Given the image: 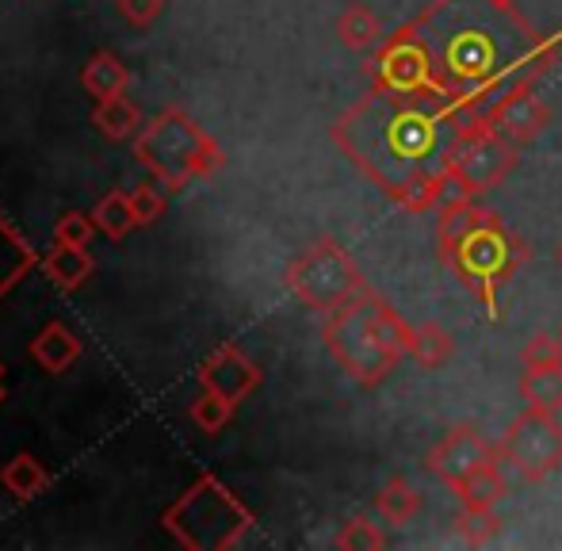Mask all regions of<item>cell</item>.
Segmentation results:
<instances>
[{"label":"cell","mask_w":562,"mask_h":551,"mask_svg":"<svg viewBox=\"0 0 562 551\" xmlns=\"http://www.w3.org/2000/svg\"><path fill=\"white\" fill-rule=\"evenodd\" d=\"M474 115L440 92H391L371 85L329 127V138L379 192L409 215L474 200L448 161Z\"/></svg>","instance_id":"1"},{"label":"cell","mask_w":562,"mask_h":551,"mask_svg":"<svg viewBox=\"0 0 562 551\" xmlns=\"http://www.w3.org/2000/svg\"><path fill=\"white\" fill-rule=\"evenodd\" d=\"M440 97L471 115L520 89H536L562 50L559 31H536L517 0H429L414 15Z\"/></svg>","instance_id":"2"},{"label":"cell","mask_w":562,"mask_h":551,"mask_svg":"<svg viewBox=\"0 0 562 551\" xmlns=\"http://www.w3.org/2000/svg\"><path fill=\"white\" fill-rule=\"evenodd\" d=\"M437 223V254L445 269L463 283L467 295L482 303L490 322L502 318V288L528 265L532 249L509 230L497 211L467 200L440 211Z\"/></svg>","instance_id":"3"},{"label":"cell","mask_w":562,"mask_h":551,"mask_svg":"<svg viewBox=\"0 0 562 551\" xmlns=\"http://www.w3.org/2000/svg\"><path fill=\"white\" fill-rule=\"evenodd\" d=\"M409 337L414 326L371 288L326 314L322 326V341L334 364L360 387H379L391 380L402 357H409Z\"/></svg>","instance_id":"4"},{"label":"cell","mask_w":562,"mask_h":551,"mask_svg":"<svg viewBox=\"0 0 562 551\" xmlns=\"http://www.w3.org/2000/svg\"><path fill=\"white\" fill-rule=\"evenodd\" d=\"M134 157L157 177V184L180 192L192 180H211L226 165V154L184 108H165L134 135Z\"/></svg>","instance_id":"5"},{"label":"cell","mask_w":562,"mask_h":551,"mask_svg":"<svg viewBox=\"0 0 562 551\" xmlns=\"http://www.w3.org/2000/svg\"><path fill=\"white\" fill-rule=\"evenodd\" d=\"M161 525L188 551H229L241 544L245 532L257 525V517L223 479L207 471L165 509Z\"/></svg>","instance_id":"6"},{"label":"cell","mask_w":562,"mask_h":551,"mask_svg":"<svg viewBox=\"0 0 562 551\" xmlns=\"http://www.w3.org/2000/svg\"><path fill=\"white\" fill-rule=\"evenodd\" d=\"M283 280H288L291 295L314 314H334L337 306H345L348 299H356L368 288V280H363L360 265L352 261V254L337 238H329V234L314 238L288 265Z\"/></svg>","instance_id":"7"},{"label":"cell","mask_w":562,"mask_h":551,"mask_svg":"<svg viewBox=\"0 0 562 551\" xmlns=\"http://www.w3.org/2000/svg\"><path fill=\"white\" fill-rule=\"evenodd\" d=\"M497 448H502V463H509L525 483H543L562 468V421L551 411L525 406L497 440Z\"/></svg>","instance_id":"8"},{"label":"cell","mask_w":562,"mask_h":551,"mask_svg":"<svg viewBox=\"0 0 562 551\" xmlns=\"http://www.w3.org/2000/svg\"><path fill=\"white\" fill-rule=\"evenodd\" d=\"M517 161H520V149L513 146V142H505L497 131H490L486 123L474 115L471 127L459 135L456 149H451L448 169H451V177L479 200V195L494 192L497 184H505V177L517 169Z\"/></svg>","instance_id":"9"},{"label":"cell","mask_w":562,"mask_h":551,"mask_svg":"<svg viewBox=\"0 0 562 551\" xmlns=\"http://www.w3.org/2000/svg\"><path fill=\"white\" fill-rule=\"evenodd\" d=\"M363 74H368V81L375 85V89L440 92L437 74H432V58H429V50H425V38L417 35L414 20L402 23L398 31H391V35L371 50Z\"/></svg>","instance_id":"10"},{"label":"cell","mask_w":562,"mask_h":551,"mask_svg":"<svg viewBox=\"0 0 562 551\" xmlns=\"http://www.w3.org/2000/svg\"><path fill=\"white\" fill-rule=\"evenodd\" d=\"M490 460H502V448L482 437L479 425H456L445 440H437V445L425 452V471H429L437 483H445L448 491H456L467 475H474V471Z\"/></svg>","instance_id":"11"},{"label":"cell","mask_w":562,"mask_h":551,"mask_svg":"<svg viewBox=\"0 0 562 551\" xmlns=\"http://www.w3.org/2000/svg\"><path fill=\"white\" fill-rule=\"evenodd\" d=\"M479 120L486 123L490 131H497L505 142H513L517 149H525L551 127V108L543 104L532 89H520V92L502 97L497 104H490Z\"/></svg>","instance_id":"12"},{"label":"cell","mask_w":562,"mask_h":551,"mask_svg":"<svg viewBox=\"0 0 562 551\" xmlns=\"http://www.w3.org/2000/svg\"><path fill=\"white\" fill-rule=\"evenodd\" d=\"M265 383V372H260L257 360L245 357L237 345H218L207 360L200 364V387L203 391H215V395L229 398L234 406H241L252 391Z\"/></svg>","instance_id":"13"},{"label":"cell","mask_w":562,"mask_h":551,"mask_svg":"<svg viewBox=\"0 0 562 551\" xmlns=\"http://www.w3.org/2000/svg\"><path fill=\"white\" fill-rule=\"evenodd\" d=\"M31 357H35V364L43 368V372L61 375L66 368L77 364L81 341H77V334L66 326V322H46V326L35 334V341H31Z\"/></svg>","instance_id":"14"},{"label":"cell","mask_w":562,"mask_h":551,"mask_svg":"<svg viewBox=\"0 0 562 551\" xmlns=\"http://www.w3.org/2000/svg\"><path fill=\"white\" fill-rule=\"evenodd\" d=\"M38 265V254L27 246L23 234H15V226L0 215V299L15 288L20 280H27Z\"/></svg>","instance_id":"15"},{"label":"cell","mask_w":562,"mask_h":551,"mask_svg":"<svg viewBox=\"0 0 562 551\" xmlns=\"http://www.w3.org/2000/svg\"><path fill=\"white\" fill-rule=\"evenodd\" d=\"M334 31H337L340 46H345V50H352V54L375 50V46L386 38V35H383V23H379V15L371 12L368 4H360V0L345 4V12L337 15Z\"/></svg>","instance_id":"16"},{"label":"cell","mask_w":562,"mask_h":551,"mask_svg":"<svg viewBox=\"0 0 562 551\" xmlns=\"http://www.w3.org/2000/svg\"><path fill=\"white\" fill-rule=\"evenodd\" d=\"M43 272L50 276V283H58L61 291H77L81 283L92 280L97 261H92L89 246H61V241H54V249L43 257Z\"/></svg>","instance_id":"17"},{"label":"cell","mask_w":562,"mask_h":551,"mask_svg":"<svg viewBox=\"0 0 562 551\" xmlns=\"http://www.w3.org/2000/svg\"><path fill=\"white\" fill-rule=\"evenodd\" d=\"M425 509V498L406 475H391L383 483V491L375 494V514L383 517L386 525L402 529V525L417 521V514Z\"/></svg>","instance_id":"18"},{"label":"cell","mask_w":562,"mask_h":551,"mask_svg":"<svg viewBox=\"0 0 562 551\" xmlns=\"http://www.w3.org/2000/svg\"><path fill=\"white\" fill-rule=\"evenodd\" d=\"M81 85L92 100L123 97L126 85H131V69H126L123 58H115L112 50H97L89 58V66L81 69Z\"/></svg>","instance_id":"19"},{"label":"cell","mask_w":562,"mask_h":551,"mask_svg":"<svg viewBox=\"0 0 562 551\" xmlns=\"http://www.w3.org/2000/svg\"><path fill=\"white\" fill-rule=\"evenodd\" d=\"M520 403L536 406V411H562V364H548V368H525L520 372Z\"/></svg>","instance_id":"20"},{"label":"cell","mask_w":562,"mask_h":551,"mask_svg":"<svg viewBox=\"0 0 562 551\" xmlns=\"http://www.w3.org/2000/svg\"><path fill=\"white\" fill-rule=\"evenodd\" d=\"M409 357L422 368H429V372H440L456 357V337L440 322H422V326H414V337H409Z\"/></svg>","instance_id":"21"},{"label":"cell","mask_w":562,"mask_h":551,"mask_svg":"<svg viewBox=\"0 0 562 551\" xmlns=\"http://www.w3.org/2000/svg\"><path fill=\"white\" fill-rule=\"evenodd\" d=\"M92 127H97L104 138H112V142L134 138L142 131V112H138V104H134V100H126V92H123V97H112V100H97Z\"/></svg>","instance_id":"22"},{"label":"cell","mask_w":562,"mask_h":551,"mask_svg":"<svg viewBox=\"0 0 562 551\" xmlns=\"http://www.w3.org/2000/svg\"><path fill=\"white\" fill-rule=\"evenodd\" d=\"M0 483H4V491L12 494V498L27 502L50 486V471H46L31 452H20L0 468Z\"/></svg>","instance_id":"23"},{"label":"cell","mask_w":562,"mask_h":551,"mask_svg":"<svg viewBox=\"0 0 562 551\" xmlns=\"http://www.w3.org/2000/svg\"><path fill=\"white\" fill-rule=\"evenodd\" d=\"M451 494L459 498V506H497V502L509 494V483H505L497 460H490V463H482L474 475H467Z\"/></svg>","instance_id":"24"},{"label":"cell","mask_w":562,"mask_h":551,"mask_svg":"<svg viewBox=\"0 0 562 551\" xmlns=\"http://www.w3.org/2000/svg\"><path fill=\"white\" fill-rule=\"evenodd\" d=\"M92 223H97V230L108 234L112 241L126 238V234L138 226V218H134V207H131V195H126V192L100 195L97 207H92Z\"/></svg>","instance_id":"25"},{"label":"cell","mask_w":562,"mask_h":551,"mask_svg":"<svg viewBox=\"0 0 562 551\" xmlns=\"http://www.w3.org/2000/svg\"><path fill=\"white\" fill-rule=\"evenodd\" d=\"M456 537L471 548H486L502 537V517L494 506H463L456 517Z\"/></svg>","instance_id":"26"},{"label":"cell","mask_w":562,"mask_h":551,"mask_svg":"<svg viewBox=\"0 0 562 551\" xmlns=\"http://www.w3.org/2000/svg\"><path fill=\"white\" fill-rule=\"evenodd\" d=\"M237 406L229 403V398L215 395V391H203L200 398H195L192 406H188V417H192V425L200 432H207V437H215V432H223L229 425V417H234Z\"/></svg>","instance_id":"27"},{"label":"cell","mask_w":562,"mask_h":551,"mask_svg":"<svg viewBox=\"0 0 562 551\" xmlns=\"http://www.w3.org/2000/svg\"><path fill=\"white\" fill-rule=\"evenodd\" d=\"M334 548H340V551H383L386 532L375 525V517H348V521L340 525Z\"/></svg>","instance_id":"28"},{"label":"cell","mask_w":562,"mask_h":551,"mask_svg":"<svg viewBox=\"0 0 562 551\" xmlns=\"http://www.w3.org/2000/svg\"><path fill=\"white\" fill-rule=\"evenodd\" d=\"M548 364H562V341L559 334H543L540 329L520 349V368H548Z\"/></svg>","instance_id":"29"},{"label":"cell","mask_w":562,"mask_h":551,"mask_svg":"<svg viewBox=\"0 0 562 551\" xmlns=\"http://www.w3.org/2000/svg\"><path fill=\"white\" fill-rule=\"evenodd\" d=\"M126 195H131V207H134V218H138V226L157 223V218L165 215V207H169V200H165V192L157 184H134Z\"/></svg>","instance_id":"30"},{"label":"cell","mask_w":562,"mask_h":551,"mask_svg":"<svg viewBox=\"0 0 562 551\" xmlns=\"http://www.w3.org/2000/svg\"><path fill=\"white\" fill-rule=\"evenodd\" d=\"M92 234H97V223H92V215H81V211H66L58 218V226H54V241H61V246H89Z\"/></svg>","instance_id":"31"},{"label":"cell","mask_w":562,"mask_h":551,"mask_svg":"<svg viewBox=\"0 0 562 551\" xmlns=\"http://www.w3.org/2000/svg\"><path fill=\"white\" fill-rule=\"evenodd\" d=\"M115 4H119V15H123L131 27L146 31V27H154V23L161 20V12H165V4H169V0H115Z\"/></svg>","instance_id":"32"},{"label":"cell","mask_w":562,"mask_h":551,"mask_svg":"<svg viewBox=\"0 0 562 551\" xmlns=\"http://www.w3.org/2000/svg\"><path fill=\"white\" fill-rule=\"evenodd\" d=\"M555 261H559V265H562V246H559V249H555Z\"/></svg>","instance_id":"33"},{"label":"cell","mask_w":562,"mask_h":551,"mask_svg":"<svg viewBox=\"0 0 562 551\" xmlns=\"http://www.w3.org/2000/svg\"><path fill=\"white\" fill-rule=\"evenodd\" d=\"M4 398H8V395H4V383H0V403H4Z\"/></svg>","instance_id":"34"},{"label":"cell","mask_w":562,"mask_h":551,"mask_svg":"<svg viewBox=\"0 0 562 551\" xmlns=\"http://www.w3.org/2000/svg\"><path fill=\"white\" fill-rule=\"evenodd\" d=\"M0 380H4V360H0Z\"/></svg>","instance_id":"35"},{"label":"cell","mask_w":562,"mask_h":551,"mask_svg":"<svg viewBox=\"0 0 562 551\" xmlns=\"http://www.w3.org/2000/svg\"><path fill=\"white\" fill-rule=\"evenodd\" d=\"M559 341H562V329H559Z\"/></svg>","instance_id":"36"}]
</instances>
